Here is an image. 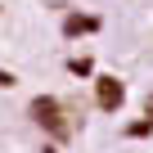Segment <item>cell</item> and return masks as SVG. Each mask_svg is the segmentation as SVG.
<instances>
[{
	"mask_svg": "<svg viewBox=\"0 0 153 153\" xmlns=\"http://www.w3.org/2000/svg\"><path fill=\"white\" fill-rule=\"evenodd\" d=\"M27 113H32V122H36V126H45L50 135H59V140L68 135V122H63V108H59V99H54V95H36V99L27 104Z\"/></svg>",
	"mask_w": 153,
	"mask_h": 153,
	"instance_id": "6da1fadb",
	"label": "cell"
},
{
	"mask_svg": "<svg viewBox=\"0 0 153 153\" xmlns=\"http://www.w3.org/2000/svg\"><path fill=\"white\" fill-rule=\"evenodd\" d=\"M122 99H126V86L117 81V76H95V104H99L104 113H117Z\"/></svg>",
	"mask_w": 153,
	"mask_h": 153,
	"instance_id": "7a4b0ae2",
	"label": "cell"
},
{
	"mask_svg": "<svg viewBox=\"0 0 153 153\" xmlns=\"http://www.w3.org/2000/svg\"><path fill=\"white\" fill-rule=\"evenodd\" d=\"M90 32H99L95 14H68L63 18V36H90Z\"/></svg>",
	"mask_w": 153,
	"mask_h": 153,
	"instance_id": "3957f363",
	"label": "cell"
},
{
	"mask_svg": "<svg viewBox=\"0 0 153 153\" xmlns=\"http://www.w3.org/2000/svg\"><path fill=\"white\" fill-rule=\"evenodd\" d=\"M149 131H153V117H149V113H144L140 122H131V126H126V135H135V140H140V135H149Z\"/></svg>",
	"mask_w": 153,
	"mask_h": 153,
	"instance_id": "277c9868",
	"label": "cell"
},
{
	"mask_svg": "<svg viewBox=\"0 0 153 153\" xmlns=\"http://www.w3.org/2000/svg\"><path fill=\"white\" fill-rule=\"evenodd\" d=\"M68 68H72V72H76V76H90V59H72V63H68Z\"/></svg>",
	"mask_w": 153,
	"mask_h": 153,
	"instance_id": "5b68a950",
	"label": "cell"
},
{
	"mask_svg": "<svg viewBox=\"0 0 153 153\" xmlns=\"http://www.w3.org/2000/svg\"><path fill=\"white\" fill-rule=\"evenodd\" d=\"M0 86H14V76H9V72H0Z\"/></svg>",
	"mask_w": 153,
	"mask_h": 153,
	"instance_id": "8992f818",
	"label": "cell"
},
{
	"mask_svg": "<svg viewBox=\"0 0 153 153\" xmlns=\"http://www.w3.org/2000/svg\"><path fill=\"white\" fill-rule=\"evenodd\" d=\"M41 153H59V149H54V144H45V149H41Z\"/></svg>",
	"mask_w": 153,
	"mask_h": 153,
	"instance_id": "52a82bcc",
	"label": "cell"
},
{
	"mask_svg": "<svg viewBox=\"0 0 153 153\" xmlns=\"http://www.w3.org/2000/svg\"><path fill=\"white\" fill-rule=\"evenodd\" d=\"M144 113H149V117H153V99H149V108H144Z\"/></svg>",
	"mask_w": 153,
	"mask_h": 153,
	"instance_id": "ba28073f",
	"label": "cell"
}]
</instances>
